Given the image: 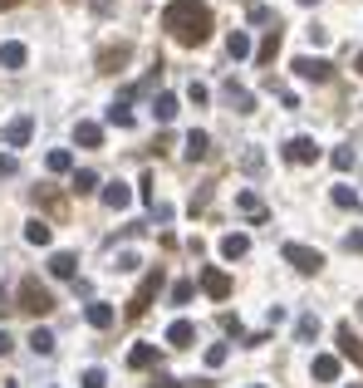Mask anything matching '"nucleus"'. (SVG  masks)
Segmentation results:
<instances>
[{
    "label": "nucleus",
    "instance_id": "obj_1",
    "mask_svg": "<svg viewBox=\"0 0 363 388\" xmlns=\"http://www.w3.org/2000/svg\"><path fill=\"white\" fill-rule=\"evenodd\" d=\"M162 30H172L182 45H206L211 40V10L201 0H172L162 10Z\"/></svg>",
    "mask_w": 363,
    "mask_h": 388
},
{
    "label": "nucleus",
    "instance_id": "obj_2",
    "mask_svg": "<svg viewBox=\"0 0 363 388\" xmlns=\"http://www.w3.org/2000/svg\"><path fill=\"white\" fill-rule=\"evenodd\" d=\"M15 310H25V314H35V319H40V314H49V310H54V295L44 290L35 276H25V281H20V305H15Z\"/></svg>",
    "mask_w": 363,
    "mask_h": 388
},
{
    "label": "nucleus",
    "instance_id": "obj_3",
    "mask_svg": "<svg viewBox=\"0 0 363 388\" xmlns=\"http://www.w3.org/2000/svg\"><path fill=\"white\" fill-rule=\"evenodd\" d=\"M162 290V271H148L143 276V286L133 290V300H128V319H138V314H148V305H153V295Z\"/></svg>",
    "mask_w": 363,
    "mask_h": 388
},
{
    "label": "nucleus",
    "instance_id": "obj_4",
    "mask_svg": "<svg viewBox=\"0 0 363 388\" xmlns=\"http://www.w3.org/2000/svg\"><path fill=\"white\" fill-rule=\"evenodd\" d=\"M30 133H35V118H30V113H15V118L5 123V133H0V143H5V148H25Z\"/></svg>",
    "mask_w": 363,
    "mask_h": 388
},
{
    "label": "nucleus",
    "instance_id": "obj_5",
    "mask_svg": "<svg viewBox=\"0 0 363 388\" xmlns=\"http://www.w3.org/2000/svg\"><path fill=\"white\" fill-rule=\"evenodd\" d=\"M201 290L211 295V300H226V295H231V276L216 271V266H206V271H201Z\"/></svg>",
    "mask_w": 363,
    "mask_h": 388
},
{
    "label": "nucleus",
    "instance_id": "obj_6",
    "mask_svg": "<svg viewBox=\"0 0 363 388\" xmlns=\"http://www.w3.org/2000/svg\"><path fill=\"white\" fill-rule=\"evenodd\" d=\"M25 59H30V49L20 40H5L0 45V69H25Z\"/></svg>",
    "mask_w": 363,
    "mask_h": 388
},
{
    "label": "nucleus",
    "instance_id": "obj_7",
    "mask_svg": "<svg viewBox=\"0 0 363 388\" xmlns=\"http://www.w3.org/2000/svg\"><path fill=\"white\" fill-rule=\"evenodd\" d=\"M74 271H79V261H74L69 251H54V256H49V276H54V281H74Z\"/></svg>",
    "mask_w": 363,
    "mask_h": 388
},
{
    "label": "nucleus",
    "instance_id": "obj_8",
    "mask_svg": "<svg viewBox=\"0 0 363 388\" xmlns=\"http://www.w3.org/2000/svg\"><path fill=\"white\" fill-rule=\"evenodd\" d=\"M128 201H133L128 182H108V187H103V206H108V211H123Z\"/></svg>",
    "mask_w": 363,
    "mask_h": 388
},
{
    "label": "nucleus",
    "instance_id": "obj_9",
    "mask_svg": "<svg viewBox=\"0 0 363 388\" xmlns=\"http://www.w3.org/2000/svg\"><path fill=\"white\" fill-rule=\"evenodd\" d=\"M191 339H196V329H191V319H172V324H167V344H172V349H186Z\"/></svg>",
    "mask_w": 363,
    "mask_h": 388
},
{
    "label": "nucleus",
    "instance_id": "obj_10",
    "mask_svg": "<svg viewBox=\"0 0 363 388\" xmlns=\"http://www.w3.org/2000/svg\"><path fill=\"white\" fill-rule=\"evenodd\" d=\"M285 261L299 271H319V251H304V246H285Z\"/></svg>",
    "mask_w": 363,
    "mask_h": 388
},
{
    "label": "nucleus",
    "instance_id": "obj_11",
    "mask_svg": "<svg viewBox=\"0 0 363 388\" xmlns=\"http://www.w3.org/2000/svg\"><path fill=\"white\" fill-rule=\"evenodd\" d=\"M162 354H157V344H138L133 354H128V369H153Z\"/></svg>",
    "mask_w": 363,
    "mask_h": 388
},
{
    "label": "nucleus",
    "instance_id": "obj_12",
    "mask_svg": "<svg viewBox=\"0 0 363 388\" xmlns=\"http://www.w3.org/2000/svg\"><path fill=\"white\" fill-rule=\"evenodd\" d=\"M84 314H89V324H93V329H108V324H113V305H108V300H93Z\"/></svg>",
    "mask_w": 363,
    "mask_h": 388
},
{
    "label": "nucleus",
    "instance_id": "obj_13",
    "mask_svg": "<svg viewBox=\"0 0 363 388\" xmlns=\"http://www.w3.org/2000/svg\"><path fill=\"white\" fill-rule=\"evenodd\" d=\"M153 118H157V123H172V118H177V98L157 94V98H153Z\"/></svg>",
    "mask_w": 363,
    "mask_h": 388
},
{
    "label": "nucleus",
    "instance_id": "obj_14",
    "mask_svg": "<svg viewBox=\"0 0 363 388\" xmlns=\"http://www.w3.org/2000/svg\"><path fill=\"white\" fill-rule=\"evenodd\" d=\"M206 153H211V138H206V133H186V158H191V163H201Z\"/></svg>",
    "mask_w": 363,
    "mask_h": 388
},
{
    "label": "nucleus",
    "instance_id": "obj_15",
    "mask_svg": "<svg viewBox=\"0 0 363 388\" xmlns=\"http://www.w3.org/2000/svg\"><path fill=\"white\" fill-rule=\"evenodd\" d=\"M74 138H79L84 148H98V143H103V128H98V123H79V128H74Z\"/></svg>",
    "mask_w": 363,
    "mask_h": 388
},
{
    "label": "nucleus",
    "instance_id": "obj_16",
    "mask_svg": "<svg viewBox=\"0 0 363 388\" xmlns=\"http://www.w3.org/2000/svg\"><path fill=\"white\" fill-rule=\"evenodd\" d=\"M294 69H299L304 79H324V74H329V64H324V59H294Z\"/></svg>",
    "mask_w": 363,
    "mask_h": 388
},
{
    "label": "nucleus",
    "instance_id": "obj_17",
    "mask_svg": "<svg viewBox=\"0 0 363 388\" xmlns=\"http://www.w3.org/2000/svg\"><path fill=\"white\" fill-rule=\"evenodd\" d=\"M44 167H49V172H69V167H74V153H64V148H54V153L44 158Z\"/></svg>",
    "mask_w": 363,
    "mask_h": 388
},
{
    "label": "nucleus",
    "instance_id": "obj_18",
    "mask_svg": "<svg viewBox=\"0 0 363 388\" xmlns=\"http://www.w3.org/2000/svg\"><path fill=\"white\" fill-rule=\"evenodd\" d=\"M246 251H251L246 236H226V241H221V256H226V261H236V256H246Z\"/></svg>",
    "mask_w": 363,
    "mask_h": 388
},
{
    "label": "nucleus",
    "instance_id": "obj_19",
    "mask_svg": "<svg viewBox=\"0 0 363 388\" xmlns=\"http://www.w3.org/2000/svg\"><path fill=\"white\" fill-rule=\"evenodd\" d=\"M30 349H35V354H54V334L35 324V334H30Z\"/></svg>",
    "mask_w": 363,
    "mask_h": 388
},
{
    "label": "nucleus",
    "instance_id": "obj_20",
    "mask_svg": "<svg viewBox=\"0 0 363 388\" xmlns=\"http://www.w3.org/2000/svg\"><path fill=\"white\" fill-rule=\"evenodd\" d=\"M74 192H79V196L98 192V172H89V167H84V172H74Z\"/></svg>",
    "mask_w": 363,
    "mask_h": 388
},
{
    "label": "nucleus",
    "instance_id": "obj_21",
    "mask_svg": "<svg viewBox=\"0 0 363 388\" xmlns=\"http://www.w3.org/2000/svg\"><path fill=\"white\" fill-rule=\"evenodd\" d=\"M108 123H113V128H133V108H128V103H113V108H108Z\"/></svg>",
    "mask_w": 363,
    "mask_h": 388
},
{
    "label": "nucleus",
    "instance_id": "obj_22",
    "mask_svg": "<svg viewBox=\"0 0 363 388\" xmlns=\"http://www.w3.org/2000/svg\"><path fill=\"white\" fill-rule=\"evenodd\" d=\"M25 241H30V246H49V226H44V221H30V226H25Z\"/></svg>",
    "mask_w": 363,
    "mask_h": 388
},
{
    "label": "nucleus",
    "instance_id": "obj_23",
    "mask_svg": "<svg viewBox=\"0 0 363 388\" xmlns=\"http://www.w3.org/2000/svg\"><path fill=\"white\" fill-rule=\"evenodd\" d=\"M226 49H231V59H246V54H251V40H246V35L236 30V35L226 40Z\"/></svg>",
    "mask_w": 363,
    "mask_h": 388
},
{
    "label": "nucleus",
    "instance_id": "obj_24",
    "mask_svg": "<svg viewBox=\"0 0 363 388\" xmlns=\"http://www.w3.org/2000/svg\"><path fill=\"white\" fill-rule=\"evenodd\" d=\"M290 158H294V163H309V158H314V143H309V138H294V143H290Z\"/></svg>",
    "mask_w": 363,
    "mask_h": 388
},
{
    "label": "nucleus",
    "instance_id": "obj_25",
    "mask_svg": "<svg viewBox=\"0 0 363 388\" xmlns=\"http://www.w3.org/2000/svg\"><path fill=\"white\" fill-rule=\"evenodd\" d=\"M123 59H128V45H118V49H103V54H98V64H103V69H113V64H123Z\"/></svg>",
    "mask_w": 363,
    "mask_h": 388
},
{
    "label": "nucleus",
    "instance_id": "obj_26",
    "mask_svg": "<svg viewBox=\"0 0 363 388\" xmlns=\"http://www.w3.org/2000/svg\"><path fill=\"white\" fill-rule=\"evenodd\" d=\"M226 98L236 103V113H251V94H246V89H236V84H231V89H226Z\"/></svg>",
    "mask_w": 363,
    "mask_h": 388
},
{
    "label": "nucleus",
    "instance_id": "obj_27",
    "mask_svg": "<svg viewBox=\"0 0 363 388\" xmlns=\"http://www.w3.org/2000/svg\"><path fill=\"white\" fill-rule=\"evenodd\" d=\"M236 206H241L246 216H261V211H266V206H261V201H256L251 192H241V196H236Z\"/></svg>",
    "mask_w": 363,
    "mask_h": 388
},
{
    "label": "nucleus",
    "instance_id": "obj_28",
    "mask_svg": "<svg viewBox=\"0 0 363 388\" xmlns=\"http://www.w3.org/2000/svg\"><path fill=\"white\" fill-rule=\"evenodd\" d=\"M191 290H196L191 281H177V286H172V305H186V300H191Z\"/></svg>",
    "mask_w": 363,
    "mask_h": 388
},
{
    "label": "nucleus",
    "instance_id": "obj_29",
    "mask_svg": "<svg viewBox=\"0 0 363 388\" xmlns=\"http://www.w3.org/2000/svg\"><path fill=\"white\" fill-rule=\"evenodd\" d=\"M84 388H108V374L103 369H84Z\"/></svg>",
    "mask_w": 363,
    "mask_h": 388
},
{
    "label": "nucleus",
    "instance_id": "obj_30",
    "mask_svg": "<svg viewBox=\"0 0 363 388\" xmlns=\"http://www.w3.org/2000/svg\"><path fill=\"white\" fill-rule=\"evenodd\" d=\"M314 374H319V379H334L339 364H334V359H314Z\"/></svg>",
    "mask_w": 363,
    "mask_h": 388
},
{
    "label": "nucleus",
    "instance_id": "obj_31",
    "mask_svg": "<svg viewBox=\"0 0 363 388\" xmlns=\"http://www.w3.org/2000/svg\"><path fill=\"white\" fill-rule=\"evenodd\" d=\"M206 364H211V369L226 364V344H211V349H206Z\"/></svg>",
    "mask_w": 363,
    "mask_h": 388
},
{
    "label": "nucleus",
    "instance_id": "obj_32",
    "mask_svg": "<svg viewBox=\"0 0 363 388\" xmlns=\"http://www.w3.org/2000/svg\"><path fill=\"white\" fill-rule=\"evenodd\" d=\"M15 167H20L15 158H0V177H15Z\"/></svg>",
    "mask_w": 363,
    "mask_h": 388
},
{
    "label": "nucleus",
    "instance_id": "obj_33",
    "mask_svg": "<svg viewBox=\"0 0 363 388\" xmlns=\"http://www.w3.org/2000/svg\"><path fill=\"white\" fill-rule=\"evenodd\" d=\"M153 388H186V384H177V379H167V374H157V379H153Z\"/></svg>",
    "mask_w": 363,
    "mask_h": 388
},
{
    "label": "nucleus",
    "instance_id": "obj_34",
    "mask_svg": "<svg viewBox=\"0 0 363 388\" xmlns=\"http://www.w3.org/2000/svg\"><path fill=\"white\" fill-rule=\"evenodd\" d=\"M10 349H15V339H10V334L0 329V354H10Z\"/></svg>",
    "mask_w": 363,
    "mask_h": 388
},
{
    "label": "nucleus",
    "instance_id": "obj_35",
    "mask_svg": "<svg viewBox=\"0 0 363 388\" xmlns=\"http://www.w3.org/2000/svg\"><path fill=\"white\" fill-rule=\"evenodd\" d=\"M5 310H15V305H10V295L0 290V314H5Z\"/></svg>",
    "mask_w": 363,
    "mask_h": 388
},
{
    "label": "nucleus",
    "instance_id": "obj_36",
    "mask_svg": "<svg viewBox=\"0 0 363 388\" xmlns=\"http://www.w3.org/2000/svg\"><path fill=\"white\" fill-rule=\"evenodd\" d=\"M5 388H20V384H5Z\"/></svg>",
    "mask_w": 363,
    "mask_h": 388
},
{
    "label": "nucleus",
    "instance_id": "obj_37",
    "mask_svg": "<svg viewBox=\"0 0 363 388\" xmlns=\"http://www.w3.org/2000/svg\"><path fill=\"white\" fill-rule=\"evenodd\" d=\"M359 69H363V59H359Z\"/></svg>",
    "mask_w": 363,
    "mask_h": 388
},
{
    "label": "nucleus",
    "instance_id": "obj_38",
    "mask_svg": "<svg viewBox=\"0 0 363 388\" xmlns=\"http://www.w3.org/2000/svg\"><path fill=\"white\" fill-rule=\"evenodd\" d=\"M304 5H309V0H304Z\"/></svg>",
    "mask_w": 363,
    "mask_h": 388
}]
</instances>
